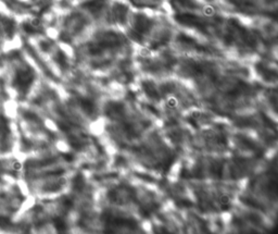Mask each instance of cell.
Returning a JSON list of instances; mask_svg holds the SVG:
<instances>
[{"label": "cell", "mask_w": 278, "mask_h": 234, "mask_svg": "<svg viewBox=\"0 0 278 234\" xmlns=\"http://www.w3.org/2000/svg\"><path fill=\"white\" fill-rule=\"evenodd\" d=\"M177 104H178V101H177V99L174 97H170L166 100V104H168V108H176V106H177Z\"/></svg>", "instance_id": "cell-2"}, {"label": "cell", "mask_w": 278, "mask_h": 234, "mask_svg": "<svg viewBox=\"0 0 278 234\" xmlns=\"http://www.w3.org/2000/svg\"><path fill=\"white\" fill-rule=\"evenodd\" d=\"M217 203L218 205L222 206V207H225V206L230 205L232 203V198L228 194H221L217 198Z\"/></svg>", "instance_id": "cell-1"}, {"label": "cell", "mask_w": 278, "mask_h": 234, "mask_svg": "<svg viewBox=\"0 0 278 234\" xmlns=\"http://www.w3.org/2000/svg\"><path fill=\"white\" fill-rule=\"evenodd\" d=\"M204 13H205L207 15H211V14H213V13H214V10L211 7H207V8H205V9H204Z\"/></svg>", "instance_id": "cell-4"}, {"label": "cell", "mask_w": 278, "mask_h": 234, "mask_svg": "<svg viewBox=\"0 0 278 234\" xmlns=\"http://www.w3.org/2000/svg\"><path fill=\"white\" fill-rule=\"evenodd\" d=\"M12 168H13L14 171H19V170L22 169V163L20 161H14L12 163Z\"/></svg>", "instance_id": "cell-3"}]
</instances>
